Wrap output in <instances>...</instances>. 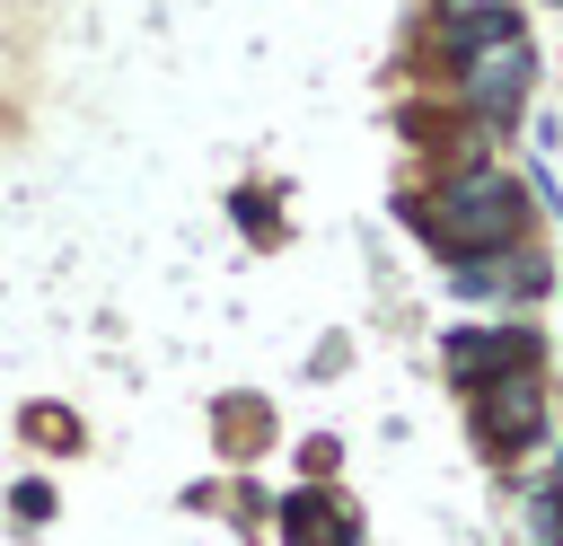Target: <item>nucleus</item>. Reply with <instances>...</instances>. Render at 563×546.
<instances>
[{"label": "nucleus", "mask_w": 563, "mask_h": 546, "mask_svg": "<svg viewBox=\"0 0 563 546\" xmlns=\"http://www.w3.org/2000/svg\"><path fill=\"white\" fill-rule=\"evenodd\" d=\"M282 520H290V537H299V546H343V537H334V520L317 511V493H299V502H290Z\"/></svg>", "instance_id": "obj_4"}, {"label": "nucleus", "mask_w": 563, "mask_h": 546, "mask_svg": "<svg viewBox=\"0 0 563 546\" xmlns=\"http://www.w3.org/2000/svg\"><path fill=\"white\" fill-rule=\"evenodd\" d=\"M528 70H537V53H528V35L510 26V35H484L475 53H457V97H466V114H519V97H528Z\"/></svg>", "instance_id": "obj_2"}, {"label": "nucleus", "mask_w": 563, "mask_h": 546, "mask_svg": "<svg viewBox=\"0 0 563 546\" xmlns=\"http://www.w3.org/2000/svg\"><path fill=\"white\" fill-rule=\"evenodd\" d=\"M475 423H484V449L519 458V449H528V440L545 432V387H537V370H501V379L484 387Z\"/></svg>", "instance_id": "obj_3"}, {"label": "nucleus", "mask_w": 563, "mask_h": 546, "mask_svg": "<svg viewBox=\"0 0 563 546\" xmlns=\"http://www.w3.org/2000/svg\"><path fill=\"white\" fill-rule=\"evenodd\" d=\"M413 220H422L449 255H493V247H519V229H528V194H519L510 167L475 159V167L440 176V185L413 203Z\"/></svg>", "instance_id": "obj_1"}, {"label": "nucleus", "mask_w": 563, "mask_h": 546, "mask_svg": "<svg viewBox=\"0 0 563 546\" xmlns=\"http://www.w3.org/2000/svg\"><path fill=\"white\" fill-rule=\"evenodd\" d=\"M484 352H493V343H475V335H466V343H457V370H484ZM501 352H510V361H528V343H519V335H510Z\"/></svg>", "instance_id": "obj_5"}]
</instances>
